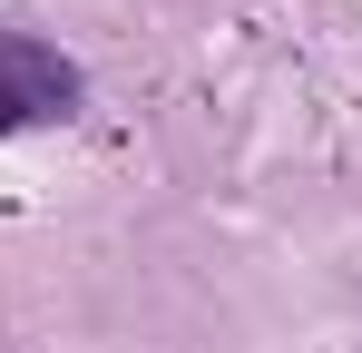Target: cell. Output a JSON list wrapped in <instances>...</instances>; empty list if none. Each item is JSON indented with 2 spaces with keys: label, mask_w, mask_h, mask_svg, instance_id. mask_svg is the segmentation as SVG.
I'll list each match as a JSON object with an SVG mask.
<instances>
[{
  "label": "cell",
  "mask_w": 362,
  "mask_h": 353,
  "mask_svg": "<svg viewBox=\"0 0 362 353\" xmlns=\"http://www.w3.org/2000/svg\"><path fill=\"white\" fill-rule=\"evenodd\" d=\"M88 108V69L30 30H0V138H30V128H69Z\"/></svg>",
  "instance_id": "1"
}]
</instances>
